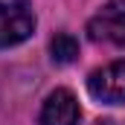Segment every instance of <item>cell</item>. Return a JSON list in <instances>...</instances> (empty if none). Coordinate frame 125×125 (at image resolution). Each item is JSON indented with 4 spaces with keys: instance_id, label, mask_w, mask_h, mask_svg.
<instances>
[{
    "instance_id": "cell-5",
    "label": "cell",
    "mask_w": 125,
    "mask_h": 125,
    "mask_svg": "<svg viewBox=\"0 0 125 125\" xmlns=\"http://www.w3.org/2000/svg\"><path fill=\"white\" fill-rule=\"evenodd\" d=\"M50 52H52V61L55 64H70L79 58V41L70 35V32H58L50 44Z\"/></svg>"
},
{
    "instance_id": "cell-2",
    "label": "cell",
    "mask_w": 125,
    "mask_h": 125,
    "mask_svg": "<svg viewBox=\"0 0 125 125\" xmlns=\"http://www.w3.org/2000/svg\"><path fill=\"white\" fill-rule=\"evenodd\" d=\"M32 29H35V15L23 3L0 0V50L26 41L32 35Z\"/></svg>"
},
{
    "instance_id": "cell-6",
    "label": "cell",
    "mask_w": 125,
    "mask_h": 125,
    "mask_svg": "<svg viewBox=\"0 0 125 125\" xmlns=\"http://www.w3.org/2000/svg\"><path fill=\"white\" fill-rule=\"evenodd\" d=\"M96 125H111V122H108V119H102V122H96Z\"/></svg>"
},
{
    "instance_id": "cell-1",
    "label": "cell",
    "mask_w": 125,
    "mask_h": 125,
    "mask_svg": "<svg viewBox=\"0 0 125 125\" xmlns=\"http://www.w3.org/2000/svg\"><path fill=\"white\" fill-rule=\"evenodd\" d=\"M87 35L114 47H125V0H108L87 21Z\"/></svg>"
},
{
    "instance_id": "cell-4",
    "label": "cell",
    "mask_w": 125,
    "mask_h": 125,
    "mask_svg": "<svg viewBox=\"0 0 125 125\" xmlns=\"http://www.w3.org/2000/svg\"><path fill=\"white\" fill-rule=\"evenodd\" d=\"M79 119H82V108H79L76 96L64 87H58L47 96L41 116H38L41 125H79Z\"/></svg>"
},
{
    "instance_id": "cell-3",
    "label": "cell",
    "mask_w": 125,
    "mask_h": 125,
    "mask_svg": "<svg viewBox=\"0 0 125 125\" xmlns=\"http://www.w3.org/2000/svg\"><path fill=\"white\" fill-rule=\"evenodd\" d=\"M87 90L93 99L105 102V105H122L125 102V58L90 73Z\"/></svg>"
}]
</instances>
